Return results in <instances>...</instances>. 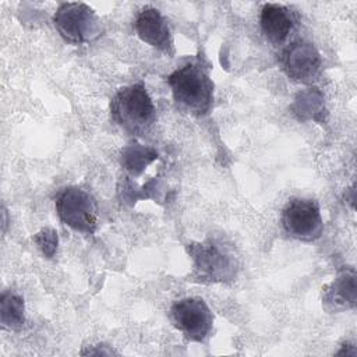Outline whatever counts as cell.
I'll return each mask as SVG.
<instances>
[{
    "instance_id": "obj_6",
    "label": "cell",
    "mask_w": 357,
    "mask_h": 357,
    "mask_svg": "<svg viewBox=\"0 0 357 357\" xmlns=\"http://www.w3.org/2000/svg\"><path fill=\"white\" fill-rule=\"evenodd\" d=\"M280 220L284 231L300 241H314L324 231L321 209L314 199H290L282 211Z\"/></svg>"
},
{
    "instance_id": "obj_3",
    "label": "cell",
    "mask_w": 357,
    "mask_h": 357,
    "mask_svg": "<svg viewBox=\"0 0 357 357\" xmlns=\"http://www.w3.org/2000/svg\"><path fill=\"white\" fill-rule=\"evenodd\" d=\"M187 250L194 262V276L199 282L216 283L234 278L236 258L222 243L212 240L191 243Z\"/></svg>"
},
{
    "instance_id": "obj_8",
    "label": "cell",
    "mask_w": 357,
    "mask_h": 357,
    "mask_svg": "<svg viewBox=\"0 0 357 357\" xmlns=\"http://www.w3.org/2000/svg\"><path fill=\"white\" fill-rule=\"evenodd\" d=\"M282 68L286 75L297 82L310 84L315 81L322 70V57L318 49L307 40L291 42L280 56Z\"/></svg>"
},
{
    "instance_id": "obj_15",
    "label": "cell",
    "mask_w": 357,
    "mask_h": 357,
    "mask_svg": "<svg viewBox=\"0 0 357 357\" xmlns=\"http://www.w3.org/2000/svg\"><path fill=\"white\" fill-rule=\"evenodd\" d=\"M33 241L46 258H52L57 251L59 237L57 231L52 227H45L33 236Z\"/></svg>"
},
{
    "instance_id": "obj_1",
    "label": "cell",
    "mask_w": 357,
    "mask_h": 357,
    "mask_svg": "<svg viewBox=\"0 0 357 357\" xmlns=\"http://www.w3.org/2000/svg\"><path fill=\"white\" fill-rule=\"evenodd\" d=\"M177 106L194 116L206 114L213 105V82L201 61H188L167 77Z\"/></svg>"
},
{
    "instance_id": "obj_4",
    "label": "cell",
    "mask_w": 357,
    "mask_h": 357,
    "mask_svg": "<svg viewBox=\"0 0 357 357\" xmlns=\"http://www.w3.org/2000/svg\"><path fill=\"white\" fill-rule=\"evenodd\" d=\"M53 24L60 36L73 45L91 43L102 32L98 15L84 3L60 4L53 15Z\"/></svg>"
},
{
    "instance_id": "obj_14",
    "label": "cell",
    "mask_w": 357,
    "mask_h": 357,
    "mask_svg": "<svg viewBox=\"0 0 357 357\" xmlns=\"http://www.w3.org/2000/svg\"><path fill=\"white\" fill-rule=\"evenodd\" d=\"M0 322L3 328L18 331L25 322V307L21 296L4 291L0 298Z\"/></svg>"
},
{
    "instance_id": "obj_10",
    "label": "cell",
    "mask_w": 357,
    "mask_h": 357,
    "mask_svg": "<svg viewBox=\"0 0 357 357\" xmlns=\"http://www.w3.org/2000/svg\"><path fill=\"white\" fill-rule=\"evenodd\" d=\"M294 24L296 17L290 8L275 3H266L262 6L259 25L262 33L269 42L275 45L283 43L293 31Z\"/></svg>"
},
{
    "instance_id": "obj_16",
    "label": "cell",
    "mask_w": 357,
    "mask_h": 357,
    "mask_svg": "<svg viewBox=\"0 0 357 357\" xmlns=\"http://www.w3.org/2000/svg\"><path fill=\"white\" fill-rule=\"evenodd\" d=\"M82 354H114V351L112 349H106V346L100 344L99 349H96V350L88 349V350H84Z\"/></svg>"
},
{
    "instance_id": "obj_2",
    "label": "cell",
    "mask_w": 357,
    "mask_h": 357,
    "mask_svg": "<svg viewBox=\"0 0 357 357\" xmlns=\"http://www.w3.org/2000/svg\"><path fill=\"white\" fill-rule=\"evenodd\" d=\"M110 114L116 124L130 134H145L156 120L155 105L144 84L120 88L110 102Z\"/></svg>"
},
{
    "instance_id": "obj_9",
    "label": "cell",
    "mask_w": 357,
    "mask_h": 357,
    "mask_svg": "<svg viewBox=\"0 0 357 357\" xmlns=\"http://www.w3.org/2000/svg\"><path fill=\"white\" fill-rule=\"evenodd\" d=\"M134 29L139 39L160 52L173 54V40L172 33L165 17L158 8L145 7L142 8L134 21Z\"/></svg>"
},
{
    "instance_id": "obj_5",
    "label": "cell",
    "mask_w": 357,
    "mask_h": 357,
    "mask_svg": "<svg viewBox=\"0 0 357 357\" xmlns=\"http://www.w3.org/2000/svg\"><path fill=\"white\" fill-rule=\"evenodd\" d=\"M60 220L73 230L92 234L98 223V205L93 197L79 187H67L56 198Z\"/></svg>"
},
{
    "instance_id": "obj_13",
    "label": "cell",
    "mask_w": 357,
    "mask_h": 357,
    "mask_svg": "<svg viewBox=\"0 0 357 357\" xmlns=\"http://www.w3.org/2000/svg\"><path fill=\"white\" fill-rule=\"evenodd\" d=\"M158 159L156 149L151 146H145L142 144H130L123 148L120 155L121 166L132 176L141 174L146 166H149L153 160Z\"/></svg>"
},
{
    "instance_id": "obj_12",
    "label": "cell",
    "mask_w": 357,
    "mask_h": 357,
    "mask_svg": "<svg viewBox=\"0 0 357 357\" xmlns=\"http://www.w3.org/2000/svg\"><path fill=\"white\" fill-rule=\"evenodd\" d=\"M324 95L318 88H308L298 92L291 105L293 114L303 121H324L326 114Z\"/></svg>"
},
{
    "instance_id": "obj_7",
    "label": "cell",
    "mask_w": 357,
    "mask_h": 357,
    "mask_svg": "<svg viewBox=\"0 0 357 357\" xmlns=\"http://www.w3.org/2000/svg\"><path fill=\"white\" fill-rule=\"evenodd\" d=\"M170 314L174 326L191 342H204L212 329V311L199 297H187L176 301Z\"/></svg>"
},
{
    "instance_id": "obj_11",
    "label": "cell",
    "mask_w": 357,
    "mask_h": 357,
    "mask_svg": "<svg viewBox=\"0 0 357 357\" xmlns=\"http://www.w3.org/2000/svg\"><path fill=\"white\" fill-rule=\"evenodd\" d=\"M356 272L353 268L342 271L324 289V305L329 311L349 310L356 305Z\"/></svg>"
}]
</instances>
